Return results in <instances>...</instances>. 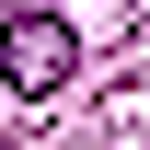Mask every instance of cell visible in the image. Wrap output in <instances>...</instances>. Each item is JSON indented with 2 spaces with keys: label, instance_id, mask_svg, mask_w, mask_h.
I'll list each match as a JSON object with an SVG mask.
<instances>
[{
  "label": "cell",
  "instance_id": "obj_1",
  "mask_svg": "<svg viewBox=\"0 0 150 150\" xmlns=\"http://www.w3.org/2000/svg\"><path fill=\"white\" fill-rule=\"evenodd\" d=\"M69 23L58 12H0V81H12V93H58V81H69Z\"/></svg>",
  "mask_w": 150,
  "mask_h": 150
}]
</instances>
